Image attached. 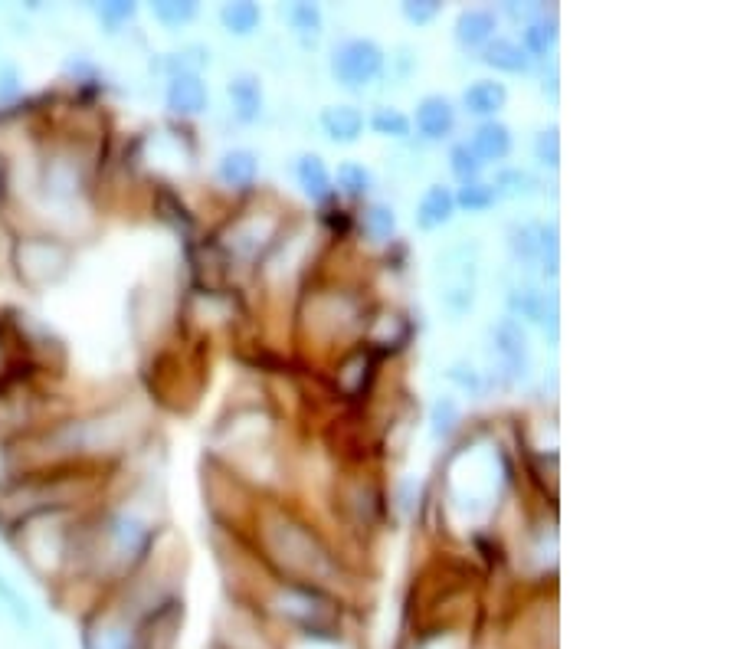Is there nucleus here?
Returning a JSON list of instances; mask_svg holds the SVG:
<instances>
[{
  "label": "nucleus",
  "mask_w": 737,
  "mask_h": 649,
  "mask_svg": "<svg viewBox=\"0 0 737 649\" xmlns=\"http://www.w3.org/2000/svg\"><path fill=\"white\" fill-rule=\"evenodd\" d=\"M453 197H456V210L462 207V210H469V214H485V210H492L498 204L492 181H482V177L479 181L459 184V191H453Z\"/></svg>",
  "instance_id": "27"
},
{
  "label": "nucleus",
  "mask_w": 737,
  "mask_h": 649,
  "mask_svg": "<svg viewBox=\"0 0 737 649\" xmlns=\"http://www.w3.org/2000/svg\"><path fill=\"white\" fill-rule=\"evenodd\" d=\"M446 377H449V381H453L456 387H462V391H469V394H482V391H485V377H482V371L475 368V364H469V361H453V364H449Z\"/></svg>",
  "instance_id": "32"
},
{
  "label": "nucleus",
  "mask_w": 737,
  "mask_h": 649,
  "mask_svg": "<svg viewBox=\"0 0 737 649\" xmlns=\"http://www.w3.org/2000/svg\"><path fill=\"white\" fill-rule=\"evenodd\" d=\"M43 191L50 200H73L79 194V168L76 161L69 158H53L46 161V171H43Z\"/></svg>",
  "instance_id": "20"
},
{
  "label": "nucleus",
  "mask_w": 737,
  "mask_h": 649,
  "mask_svg": "<svg viewBox=\"0 0 737 649\" xmlns=\"http://www.w3.org/2000/svg\"><path fill=\"white\" fill-rule=\"evenodd\" d=\"M331 181H335V191L344 194L348 200H364L374 191V174H371V168H364L361 161H341L338 174L331 177Z\"/></svg>",
  "instance_id": "24"
},
{
  "label": "nucleus",
  "mask_w": 737,
  "mask_h": 649,
  "mask_svg": "<svg viewBox=\"0 0 737 649\" xmlns=\"http://www.w3.org/2000/svg\"><path fill=\"white\" fill-rule=\"evenodd\" d=\"M292 174H295V181H299L302 194L312 200V204H331V197H335V181H331V171L322 161V155L305 151V155L295 158Z\"/></svg>",
  "instance_id": "12"
},
{
  "label": "nucleus",
  "mask_w": 737,
  "mask_h": 649,
  "mask_svg": "<svg viewBox=\"0 0 737 649\" xmlns=\"http://www.w3.org/2000/svg\"><path fill=\"white\" fill-rule=\"evenodd\" d=\"M459 420H462L459 400L449 397V394L436 397V404L430 410V433H433V440H449V436L456 433Z\"/></svg>",
  "instance_id": "28"
},
{
  "label": "nucleus",
  "mask_w": 737,
  "mask_h": 649,
  "mask_svg": "<svg viewBox=\"0 0 737 649\" xmlns=\"http://www.w3.org/2000/svg\"><path fill=\"white\" fill-rule=\"evenodd\" d=\"M135 4H125V0H112V4H99L95 7V14H99V20L105 23V27L109 30H115V27H122V23H128L135 17Z\"/></svg>",
  "instance_id": "35"
},
{
  "label": "nucleus",
  "mask_w": 737,
  "mask_h": 649,
  "mask_svg": "<svg viewBox=\"0 0 737 649\" xmlns=\"http://www.w3.org/2000/svg\"><path fill=\"white\" fill-rule=\"evenodd\" d=\"M508 250L515 256L518 266H538L541 276H557V253H561V243H557V223H544V220H518L508 227Z\"/></svg>",
  "instance_id": "3"
},
{
  "label": "nucleus",
  "mask_w": 737,
  "mask_h": 649,
  "mask_svg": "<svg viewBox=\"0 0 737 649\" xmlns=\"http://www.w3.org/2000/svg\"><path fill=\"white\" fill-rule=\"evenodd\" d=\"M367 128L380 138H394V141H407L413 132L410 115H403L394 105H380V109H374L371 118H367Z\"/></svg>",
  "instance_id": "26"
},
{
  "label": "nucleus",
  "mask_w": 737,
  "mask_h": 649,
  "mask_svg": "<svg viewBox=\"0 0 737 649\" xmlns=\"http://www.w3.org/2000/svg\"><path fill=\"white\" fill-rule=\"evenodd\" d=\"M456 217V197L449 191L446 184H430L420 197V204H416V214H413V223L416 230L423 233H433V230H443L446 223H453Z\"/></svg>",
  "instance_id": "11"
},
{
  "label": "nucleus",
  "mask_w": 737,
  "mask_h": 649,
  "mask_svg": "<svg viewBox=\"0 0 737 649\" xmlns=\"http://www.w3.org/2000/svg\"><path fill=\"white\" fill-rule=\"evenodd\" d=\"M272 236H276V223H263L259 217H243V220H236L230 227L223 246H227L230 256L256 259L272 243Z\"/></svg>",
  "instance_id": "10"
},
{
  "label": "nucleus",
  "mask_w": 737,
  "mask_h": 649,
  "mask_svg": "<svg viewBox=\"0 0 737 649\" xmlns=\"http://www.w3.org/2000/svg\"><path fill=\"white\" fill-rule=\"evenodd\" d=\"M492 345L498 354V371H502L508 381H528L531 377V341H528V328L518 322V318L502 315L498 322L489 328Z\"/></svg>",
  "instance_id": "5"
},
{
  "label": "nucleus",
  "mask_w": 737,
  "mask_h": 649,
  "mask_svg": "<svg viewBox=\"0 0 737 649\" xmlns=\"http://www.w3.org/2000/svg\"><path fill=\"white\" fill-rule=\"evenodd\" d=\"M534 161L541 164V168H551L557 171L561 168V128L557 125H544L538 135H534Z\"/></svg>",
  "instance_id": "30"
},
{
  "label": "nucleus",
  "mask_w": 737,
  "mask_h": 649,
  "mask_svg": "<svg viewBox=\"0 0 737 649\" xmlns=\"http://www.w3.org/2000/svg\"><path fill=\"white\" fill-rule=\"evenodd\" d=\"M482 168H485V164H482L479 158H475V151L466 145V141H456V145L449 148V171H453V174L459 177V184L479 181Z\"/></svg>",
  "instance_id": "31"
},
{
  "label": "nucleus",
  "mask_w": 737,
  "mask_h": 649,
  "mask_svg": "<svg viewBox=\"0 0 737 649\" xmlns=\"http://www.w3.org/2000/svg\"><path fill=\"white\" fill-rule=\"evenodd\" d=\"M541 92H544V96H548V92H551V102H557V66H551V76L544 73V79H541Z\"/></svg>",
  "instance_id": "37"
},
{
  "label": "nucleus",
  "mask_w": 737,
  "mask_h": 649,
  "mask_svg": "<svg viewBox=\"0 0 737 649\" xmlns=\"http://www.w3.org/2000/svg\"><path fill=\"white\" fill-rule=\"evenodd\" d=\"M466 145L475 151V158L482 164H495V161H505L511 155V148H515V138H511V128L505 122H498V118H489V122H479L472 128V135Z\"/></svg>",
  "instance_id": "14"
},
{
  "label": "nucleus",
  "mask_w": 737,
  "mask_h": 649,
  "mask_svg": "<svg viewBox=\"0 0 737 649\" xmlns=\"http://www.w3.org/2000/svg\"><path fill=\"white\" fill-rule=\"evenodd\" d=\"M505 14H508L511 20H515V23H521V27H528V23L541 20V17H548V14H557V10H551L548 4H538V0H528V4L508 0V4H505Z\"/></svg>",
  "instance_id": "34"
},
{
  "label": "nucleus",
  "mask_w": 737,
  "mask_h": 649,
  "mask_svg": "<svg viewBox=\"0 0 737 649\" xmlns=\"http://www.w3.org/2000/svg\"><path fill=\"white\" fill-rule=\"evenodd\" d=\"M495 194L498 200H528V197H541L544 194V181L538 174H531L525 168H502L495 174Z\"/></svg>",
  "instance_id": "21"
},
{
  "label": "nucleus",
  "mask_w": 737,
  "mask_h": 649,
  "mask_svg": "<svg viewBox=\"0 0 737 649\" xmlns=\"http://www.w3.org/2000/svg\"><path fill=\"white\" fill-rule=\"evenodd\" d=\"M10 364H14V361L7 358V351H4V341H0V381H4V377L10 374Z\"/></svg>",
  "instance_id": "38"
},
{
  "label": "nucleus",
  "mask_w": 737,
  "mask_h": 649,
  "mask_svg": "<svg viewBox=\"0 0 737 649\" xmlns=\"http://www.w3.org/2000/svg\"><path fill=\"white\" fill-rule=\"evenodd\" d=\"M358 227L371 243H387L397 233V214L390 204H367L358 217Z\"/></svg>",
  "instance_id": "25"
},
{
  "label": "nucleus",
  "mask_w": 737,
  "mask_h": 649,
  "mask_svg": "<svg viewBox=\"0 0 737 649\" xmlns=\"http://www.w3.org/2000/svg\"><path fill=\"white\" fill-rule=\"evenodd\" d=\"M479 56L489 69H495V73H508V76H525V73H531V63H534V59L525 53V46H521L518 40H508V37H495L492 43H485Z\"/></svg>",
  "instance_id": "17"
},
{
  "label": "nucleus",
  "mask_w": 737,
  "mask_h": 649,
  "mask_svg": "<svg viewBox=\"0 0 737 649\" xmlns=\"http://www.w3.org/2000/svg\"><path fill=\"white\" fill-rule=\"evenodd\" d=\"M505 105H508V86L498 79H475L462 89V109L475 118H482V122L495 118Z\"/></svg>",
  "instance_id": "16"
},
{
  "label": "nucleus",
  "mask_w": 737,
  "mask_h": 649,
  "mask_svg": "<svg viewBox=\"0 0 737 649\" xmlns=\"http://www.w3.org/2000/svg\"><path fill=\"white\" fill-rule=\"evenodd\" d=\"M20 73H17V66H0V102H10V99H17L20 96Z\"/></svg>",
  "instance_id": "36"
},
{
  "label": "nucleus",
  "mask_w": 737,
  "mask_h": 649,
  "mask_svg": "<svg viewBox=\"0 0 737 649\" xmlns=\"http://www.w3.org/2000/svg\"><path fill=\"white\" fill-rule=\"evenodd\" d=\"M14 259H17L20 279L27 282V286L40 289V286H50V282H56L66 273L69 250L63 243L50 240V236H27V240L17 243Z\"/></svg>",
  "instance_id": "4"
},
{
  "label": "nucleus",
  "mask_w": 737,
  "mask_h": 649,
  "mask_svg": "<svg viewBox=\"0 0 737 649\" xmlns=\"http://www.w3.org/2000/svg\"><path fill=\"white\" fill-rule=\"evenodd\" d=\"M200 7L194 0H158L151 4V17L161 23V27H187L190 20H197Z\"/></svg>",
  "instance_id": "29"
},
{
  "label": "nucleus",
  "mask_w": 737,
  "mask_h": 649,
  "mask_svg": "<svg viewBox=\"0 0 737 649\" xmlns=\"http://www.w3.org/2000/svg\"><path fill=\"white\" fill-rule=\"evenodd\" d=\"M495 30H498V14L492 7H466L459 10L453 37L462 50H482L485 43L495 40Z\"/></svg>",
  "instance_id": "13"
},
{
  "label": "nucleus",
  "mask_w": 737,
  "mask_h": 649,
  "mask_svg": "<svg viewBox=\"0 0 737 649\" xmlns=\"http://www.w3.org/2000/svg\"><path fill=\"white\" fill-rule=\"evenodd\" d=\"M220 23L223 30L233 33V37H249L256 33V27L263 23V10L253 0H233V4L220 7Z\"/></svg>",
  "instance_id": "23"
},
{
  "label": "nucleus",
  "mask_w": 737,
  "mask_h": 649,
  "mask_svg": "<svg viewBox=\"0 0 737 649\" xmlns=\"http://www.w3.org/2000/svg\"><path fill=\"white\" fill-rule=\"evenodd\" d=\"M508 315L518 318L521 325L525 322L541 325L544 332L551 328V338H557V318H561V312H557V292L544 289L541 282L518 279L508 289Z\"/></svg>",
  "instance_id": "6"
},
{
  "label": "nucleus",
  "mask_w": 737,
  "mask_h": 649,
  "mask_svg": "<svg viewBox=\"0 0 737 649\" xmlns=\"http://www.w3.org/2000/svg\"><path fill=\"white\" fill-rule=\"evenodd\" d=\"M557 40H561V23H557V14H548L541 20L528 23V27H521V46H525V53L531 59H544L548 53H554Z\"/></svg>",
  "instance_id": "22"
},
{
  "label": "nucleus",
  "mask_w": 737,
  "mask_h": 649,
  "mask_svg": "<svg viewBox=\"0 0 737 649\" xmlns=\"http://www.w3.org/2000/svg\"><path fill=\"white\" fill-rule=\"evenodd\" d=\"M217 177L233 191H249L259 177V155L253 148H230L217 164Z\"/></svg>",
  "instance_id": "18"
},
{
  "label": "nucleus",
  "mask_w": 737,
  "mask_h": 649,
  "mask_svg": "<svg viewBox=\"0 0 737 649\" xmlns=\"http://www.w3.org/2000/svg\"><path fill=\"white\" fill-rule=\"evenodd\" d=\"M164 105L181 115V118H194L200 112H207L210 105V92L204 86L200 73H177L168 79V89H164Z\"/></svg>",
  "instance_id": "8"
},
{
  "label": "nucleus",
  "mask_w": 737,
  "mask_h": 649,
  "mask_svg": "<svg viewBox=\"0 0 737 649\" xmlns=\"http://www.w3.org/2000/svg\"><path fill=\"white\" fill-rule=\"evenodd\" d=\"M475 276H479V250L472 243H456L446 253L436 256V269H433L436 299L453 318L472 312Z\"/></svg>",
  "instance_id": "1"
},
{
  "label": "nucleus",
  "mask_w": 737,
  "mask_h": 649,
  "mask_svg": "<svg viewBox=\"0 0 737 649\" xmlns=\"http://www.w3.org/2000/svg\"><path fill=\"white\" fill-rule=\"evenodd\" d=\"M384 69H387L384 46L367 37L344 40L335 46V53H331V76H335L338 86L348 92H364L367 86H374V82L384 76Z\"/></svg>",
  "instance_id": "2"
},
{
  "label": "nucleus",
  "mask_w": 737,
  "mask_h": 649,
  "mask_svg": "<svg viewBox=\"0 0 737 649\" xmlns=\"http://www.w3.org/2000/svg\"><path fill=\"white\" fill-rule=\"evenodd\" d=\"M318 125H322V132L335 141V145H354L361 135H364V125L367 118L358 105H325L322 115H318Z\"/></svg>",
  "instance_id": "15"
},
{
  "label": "nucleus",
  "mask_w": 737,
  "mask_h": 649,
  "mask_svg": "<svg viewBox=\"0 0 737 649\" xmlns=\"http://www.w3.org/2000/svg\"><path fill=\"white\" fill-rule=\"evenodd\" d=\"M400 14L407 17L413 27H426V23H433L443 14V4H439V0H403Z\"/></svg>",
  "instance_id": "33"
},
{
  "label": "nucleus",
  "mask_w": 737,
  "mask_h": 649,
  "mask_svg": "<svg viewBox=\"0 0 737 649\" xmlns=\"http://www.w3.org/2000/svg\"><path fill=\"white\" fill-rule=\"evenodd\" d=\"M227 96H230V105H233V118L240 125H256L259 118L266 112V92H263V82H259L256 73H240L227 82Z\"/></svg>",
  "instance_id": "9"
},
{
  "label": "nucleus",
  "mask_w": 737,
  "mask_h": 649,
  "mask_svg": "<svg viewBox=\"0 0 737 649\" xmlns=\"http://www.w3.org/2000/svg\"><path fill=\"white\" fill-rule=\"evenodd\" d=\"M456 122H459V115H456L453 99L436 96V92L416 102V115L410 118V125H416V135L423 141H446L456 132Z\"/></svg>",
  "instance_id": "7"
},
{
  "label": "nucleus",
  "mask_w": 737,
  "mask_h": 649,
  "mask_svg": "<svg viewBox=\"0 0 737 649\" xmlns=\"http://www.w3.org/2000/svg\"><path fill=\"white\" fill-rule=\"evenodd\" d=\"M282 17L289 23V30L295 33V40H299L305 50H312L322 40V27H325V17L322 10L315 4H305V0H292V4L282 7Z\"/></svg>",
  "instance_id": "19"
}]
</instances>
